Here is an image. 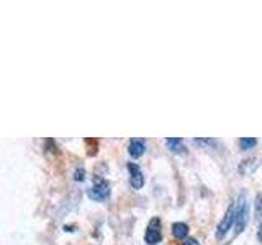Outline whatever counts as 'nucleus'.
Listing matches in <instances>:
<instances>
[{"instance_id":"nucleus-1","label":"nucleus","mask_w":262,"mask_h":245,"mask_svg":"<svg viewBox=\"0 0 262 245\" xmlns=\"http://www.w3.org/2000/svg\"><path fill=\"white\" fill-rule=\"evenodd\" d=\"M248 220H249V201L246 198V194L241 193L234 203V232H236V235L244 231Z\"/></svg>"},{"instance_id":"nucleus-10","label":"nucleus","mask_w":262,"mask_h":245,"mask_svg":"<svg viewBox=\"0 0 262 245\" xmlns=\"http://www.w3.org/2000/svg\"><path fill=\"white\" fill-rule=\"evenodd\" d=\"M193 142L202 147H216V141H213L210 137H195Z\"/></svg>"},{"instance_id":"nucleus-9","label":"nucleus","mask_w":262,"mask_h":245,"mask_svg":"<svg viewBox=\"0 0 262 245\" xmlns=\"http://www.w3.org/2000/svg\"><path fill=\"white\" fill-rule=\"evenodd\" d=\"M257 145V139L256 137H241L239 139V149L241 151H251L252 147Z\"/></svg>"},{"instance_id":"nucleus-15","label":"nucleus","mask_w":262,"mask_h":245,"mask_svg":"<svg viewBox=\"0 0 262 245\" xmlns=\"http://www.w3.org/2000/svg\"><path fill=\"white\" fill-rule=\"evenodd\" d=\"M64 231H68V232H72L74 229H72V226H64Z\"/></svg>"},{"instance_id":"nucleus-13","label":"nucleus","mask_w":262,"mask_h":245,"mask_svg":"<svg viewBox=\"0 0 262 245\" xmlns=\"http://www.w3.org/2000/svg\"><path fill=\"white\" fill-rule=\"evenodd\" d=\"M184 245H200V242L196 240V239H187V240L184 242Z\"/></svg>"},{"instance_id":"nucleus-8","label":"nucleus","mask_w":262,"mask_h":245,"mask_svg":"<svg viewBox=\"0 0 262 245\" xmlns=\"http://www.w3.org/2000/svg\"><path fill=\"white\" fill-rule=\"evenodd\" d=\"M172 234L179 240H187L188 235V226L185 223H174L172 224Z\"/></svg>"},{"instance_id":"nucleus-14","label":"nucleus","mask_w":262,"mask_h":245,"mask_svg":"<svg viewBox=\"0 0 262 245\" xmlns=\"http://www.w3.org/2000/svg\"><path fill=\"white\" fill-rule=\"evenodd\" d=\"M257 240L259 242H262V224L259 226V229H257Z\"/></svg>"},{"instance_id":"nucleus-6","label":"nucleus","mask_w":262,"mask_h":245,"mask_svg":"<svg viewBox=\"0 0 262 245\" xmlns=\"http://www.w3.org/2000/svg\"><path fill=\"white\" fill-rule=\"evenodd\" d=\"M146 151V142L143 141V139L139 137H133L129 141V145H128V152L133 159H139L141 155L144 154Z\"/></svg>"},{"instance_id":"nucleus-12","label":"nucleus","mask_w":262,"mask_h":245,"mask_svg":"<svg viewBox=\"0 0 262 245\" xmlns=\"http://www.w3.org/2000/svg\"><path fill=\"white\" fill-rule=\"evenodd\" d=\"M256 216L262 219V194H259L256 200Z\"/></svg>"},{"instance_id":"nucleus-11","label":"nucleus","mask_w":262,"mask_h":245,"mask_svg":"<svg viewBox=\"0 0 262 245\" xmlns=\"http://www.w3.org/2000/svg\"><path fill=\"white\" fill-rule=\"evenodd\" d=\"M74 180H76V182H84L85 180V168L84 167L76 168V172H74Z\"/></svg>"},{"instance_id":"nucleus-4","label":"nucleus","mask_w":262,"mask_h":245,"mask_svg":"<svg viewBox=\"0 0 262 245\" xmlns=\"http://www.w3.org/2000/svg\"><path fill=\"white\" fill-rule=\"evenodd\" d=\"M233 226H234V204H231V206L228 208L226 214L220 220V224L216 227V239H220V240L223 239Z\"/></svg>"},{"instance_id":"nucleus-7","label":"nucleus","mask_w":262,"mask_h":245,"mask_svg":"<svg viewBox=\"0 0 262 245\" xmlns=\"http://www.w3.org/2000/svg\"><path fill=\"white\" fill-rule=\"evenodd\" d=\"M166 145H167V149L170 152H174V154L185 152V144H184V141L180 137H169L166 141Z\"/></svg>"},{"instance_id":"nucleus-5","label":"nucleus","mask_w":262,"mask_h":245,"mask_svg":"<svg viewBox=\"0 0 262 245\" xmlns=\"http://www.w3.org/2000/svg\"><path fill=\"white\" fill-rule=\"evenodd\" d=\"M126 167H128V172H129L131 186H133L135 190H141V188L144 186V174H143L141 167H139L138 163H135V162H129Z\"/></svg>"},{"instance_id":"nucleus-3","label":"nucleus","mask_w":262,"mask_h":245,"mask_svg":"<svg viewBox=\"0 0 262 245\" xmlns=\"http://www.w3.org/2000/svg\"><path fill=\"white\" fill-rule=\"evenodd\" d=\"M161 219L159 217H152L149 220L144 234V242L147 245H158L162 240V231H161Z\"/></svg>"},{"instance_id":"nucleus-2","label":"nucleus","mask_w":262,"mask_h":245,"mask_svg":"<svg viewBox=\"0 0 262 245\" xmlns=\"http://www.w3.org/2000/svg\"><path fill=\"white\" fill-rule=\"evenodd\" d=\"M87 194L94 201H105L110 196V183L106 180L95 178V183L87 190Z\"/></svg>"}]
</instances>
